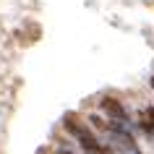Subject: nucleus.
I'll use <instances>...</instances> for the list:
<instances>
[{"instance_id": "1", "label": "nucleus", "mask_w": 154, "mask_h": 154, "mask_svg": "<svg viewBox=\"0 0 154 154\" xmlns=\"http://www.w3.org/2000/svg\"><path fill=\"white\" fill-rule=\"evenodd\" d=\"M102 110L110 112L112 118H125V110H123V105L118 99H105V102H102Z\"/></svg>"}, {"instance_id": "2", "label": "nucleus", "mask_w": 154, "mask_h": 154, "mask_svg": "<svg viewBox=\"0 0 154 154\" xmlns=\"http://www.w3.org/2000/svg\"><path fill=\"white\" fill-rule=\"evenodd\" d=\"M152 89H154V79H152Z\"/></svg>"}]
</instances>
